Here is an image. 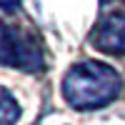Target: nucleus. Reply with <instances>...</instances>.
Listing matches in <instances>:
<instances>
[{
	"label": "nucleus",
	"instance_id": "f257e3e1",
	"mask_svg": "<svg viewBox=\"0 0 125 125\" xmlns=\"http://www.w3.org/2000/svg\"><path fill=\"white\" fill-rule=\"evenodd\" d=\"M123 80L115 68L100 60L75 62L62 78V98L75 110H93L113 103L120 93Z\"/></svg>",
	"mask_w": 125,
	"mask_h": 125
},
{
	"label": "nucleus",
	"instance_id": "f03ea898",
	"mask_svg": "<svg viewBox=\"0 0 125 125\" xmlns=\"http://www.w3.org/2000/svg\"><path fill=\"white\" fill-rule=\"evenodd\" d=\"M0 65L20 68L28 73H38L43 68L40 48L35 45V40L25 33L8 28L3 20H0Z\"/></svg>",
	"mask_w": 125,
	"mask_h": 125
},
{
	"label": "nucleus",
	"instance_id": "7ed1b4c3",
	"mask_svg": "<svg viewBox=\"0 0 125 125\" xmlns=\"http://www.w3.org/2000/svg\"><path fill=\"white\" fill-rule=\"evenodd\" d=\"M93 45L108 55H125V10H115L100 18L93 30Z\"/></svg>",
	"mask_w": 125,
	"mask_h": 125
},
{
	"label": "nucleus",
	"instance_id": "20e7f679",
	"mask_svg": "<svg viewBox=\"0 0 125 125\" xmlns=\"http://www.w3.org/2000/svg\"><path fill=\"white\" fill-rule=\"evenodd\" d=\"M18 120H20V105L15 95L0 85V125H18Z\"/></svg>",
	"mask_w": 125,
	"mask_h": 125
},
{
	"label": "nucleus",
	"instance_id": "39448f33",
	"mask_svg": "<svg viewBox=\"0 0 125 125\" xmlns=\"http://www.w3.org/2000/svg\"><path fill=\"white\" fill-rule=\"evenodd\" d=\"M18 5H20V0H0V10H8V13L15 10Z\"/></svg>",
	"mask_w": 125,
	"mask_h": 125
},
{
	"label": "nucleus",
	"instance_id": "423d86ee",
	"mask_svg": "<svg viewBox=\"0 0 125 125\" xmlns=\"http://www.w3.org/2000/svg\"><path fill=\"white\" fill-rule=\"evenodd\" d=\"M100 3H108V0H100Z\"/></svg>",
	"mask_w": 125,
	"mask_h": 125
}]
</instances>
